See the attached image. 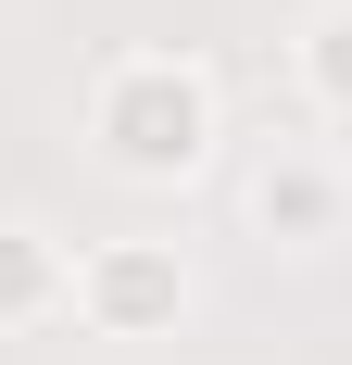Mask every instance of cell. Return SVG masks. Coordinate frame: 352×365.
Listing matches in <instances>:
<instances>
[{"label":"cell","mask_w":352,"mask_h":365,"mask_svg":"<svg viewBox=\"0 0 352 365\" xmlns=\"http://www.w3.org/2000/svg\"><path fill=\"white\" fill-rule=\"evenodd\" d=\"M289 76H302V101H315L327 126H352V0H315V13H302Z\"/></svg>","instance_id":"5b68a950"},{"label":"cell","mask_w":352,"mask_h":365,"mask_svg":"<svg viewBox=\"0 0 352 365\" xmlns=\"http://www.w3.org/2000/svg\"><path fill=\"white\" fill-rule=\"evenodd\" d=\"M239 215H252V240H277V252H327L352 227V164L327 139H277L239 177Z\"/></svg>","instance_id":"3957f363"},{"label":"cell","mask_w":352,"mask_h":365,"mask_svg":"<svg viewBox=\"0 0 352 365\" xmlns=\"http://www.w3.org/2000/svg\"><path fill=\"white\" fill-rule=\"evenodd\" d=\"M76 315V252L38 215H0V328H51Z\"/></svg>","instance_id":"277c9868"},{"label":"cell","mask_w":352,"mask_h":365,"mask_svg":"<svg viewBox=\"0 0 352 365\" xmlns=\"http://www.w3.org/2000/svg\"><path fill=\"white\" fill-rule=\"evenodd\" d=\"M214 139H227V88L189 51H113L88 76V151L126 189H189L214 164Z\"/></svg>","instance_id":"6da1fadb"},{"label":"cell","mask_w":352,"mask_h":365,"mask_svg":"<svg viewBox=\"0 0 352 365\" xmlns=\"http://www.w3.org/2000/svg\"><path fill=\"white\" fill-rule=\"evenodd\" d=\"M189 290H202V277H189L176 240H88V252H76V315L101 340H164L176 315H189Z\"/></svg>","instance_id":"7a4b0ae2"}]
</instances>
